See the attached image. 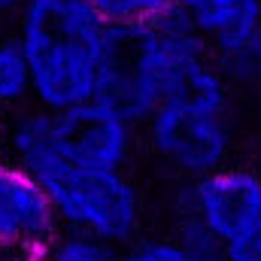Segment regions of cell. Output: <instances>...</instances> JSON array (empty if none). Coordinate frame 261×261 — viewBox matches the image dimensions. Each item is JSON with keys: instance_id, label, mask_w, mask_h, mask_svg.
Wrapping results in <instances>:
<instances>
[{"instance_id": "cell-1", "label": "cell", "mask_w": 261, "mask_h": 261, "mask_svg": "<svg viewBox=\"0 0 261 261\" xmlns=\"http://www.w3.org/2000/svg\"><path fill=\"white\" fill-rule=\"evenodd\" d=\"M6 149L46 189L61 228L85 231L116 246L134 243L143 222V200L125 170L85 167L61 155L52 113L34 107L6 128Z\"/></svg>"}, {"instance_id": "cell-2", "label": "cell", "mask_w": 261, "mask_h": 261, "mask_svg": "<svg viewBox=\"0 0 261 261\" xmlns=\"http://www.w3.org/2000/svg\"><path fill=\"white\" fill-rule=\"evenodd\" d=\"M15 40L34 73V103L67 113L100 94L110 24L91 0H31L18 12Z\"/></svg>"}, {"instance_id": "cell-3", "label": "cell", "mask_w": 261, "mask_h": 261, "mask_svg": "<svg viewBox=\"0 0 261 261\" xmlns=\"http://www.w3.org/2000/svg\"><path fill=\"white\" fill-rule=\"evenodd\" d=\"M149 149L189 182L228 164L234 146L231 85L213 55L192 64L146 119Z\"/></svg>"}, {"instance_id": "cell-4", "label": "cell", "mask_w": 261, "mask_h": 261, "mask_svg": "<svg viewBox=\"0 0 261 261\" xmlns=\"http://www.w3.org/2000/svg\"><path fill=\"white\" fill-rule=\"evenodd\" d=\"M206 55H213L210 46L176 15L155 28H110L97 100L146 125L170 85Z\"/></svg>"}, {"instance_id": "cell-5", "label": "cell", "mask_w": 261, "mask_h": 261, "mask_svg": "<svg viewBox=\"0 0 261 261\" xmlns=\"http://www.w3.org/2000/svg\"><path fill=\"white\" fill-rule=\"evenodd\" d=\"M182 219L200 225L219 246L261 225V173L252 167L225 164L182 192Z\"/></svg>"}, {"instance_id": "cell-6", "label": "cell", "mask_w": 261, "mask_h": 261, "mask_svg": "<svg viewBox=\"0 0 261 261\" xmlns=\"http://www.w3.org/2000/svg\"><path fill=\"white\" fill-rule=\"evenodd\" d=\"M52 128L61 155L76 164L125 170L130 161L137 125L100 100L73 107L67 113H52Z\"/></svg>"}, {"instance_id": "cell-7", "label": "cell", "mask_w": 261, "mask_h": 261, "mask_svg": "<svg viewBox=\"0 0 261 261\" xmlns=\"http://www.w3.org/2000/svg\"><path fill=\"white\" fill-rule=\"evenodd\" d=\"M61 231L46 189L12 158H0V258L49 249Z\"/></svg>"}, {"instance_id": "cell-8", "label": "cell", "mask_w": 261, "mask_h": 261, "mask_svg": "<svg viewBox=\"0 0 261 261\" xmlns=\"http://www.w3.org/2000/svg\"><path fill=\"white\" fill-rule=\"evenodd\" d=\"M176 18L213 52L261 31V0H176Z\"/></svg>"}, {"instance_id": "cell-9", "label": "cell", "mask_w": 261, "mask_h": 261, "mask_svg": "<svg viewBox=\"0 0 261 261\" xmlns=\"http://www.w3.org/2000/svg\"><path fill=\"white\" fill-rule=\"evenodd\" d=\"M34 100V73L31 61L15 37L0 40V107L21 110Z\"/></svg>"}, {"instance_id": "cell-10", "label": "cell", "mask_w": 261, "mask_h": 261, "mask_svg": "<svg viewBox=\"0 0 261 261\" xmlns=\"http://www.w3.org/2000/svg\"><path fill=\"white\" fill-rule=\"evenodd\" d=\"M213 61L231 88H258L261 85V31L234 40L222 49H213Z\"/></svg>"}, {"instance_id": "cell-11", "label": "cell", "mask_w": 261, "mask_h": 261, "mask_svg": "<svg viewBox=\"0 0 261 261\" xmlns=\"http://www.w3.org/2000/svg\"><path fill=\"white\" fill-rule=\"evenodd\" d=\"M110 28H155L176 15V0H91Z\"/></svg>"}, {"instance_id": "cell-12", "label": "cell", "mask_w": 261, "mask_h": 261, "mask_svg": "<svg viewBox=\"0 0 261 261\" xmlns=\"http://www.w3.org/2000/svg\"><path fill=\"white\" fill-rule=\"evenodd\" d=\"M119 252L122 246L85 231H70V228H61L49 243L52 261H119Z\"/></svg>"}, {"instance_id": "cell-13", "label": "cell", "mask_w": 261, "mask_h": 261, "mask_svg": "<svg viewBox=\"0 0 261 261\" xmlns=\"http://www.w3.org/2000/svg\"><path fill=\"white\" fill-rule=\"evenodd\" d=\"M119 261H195L189 255V249L173 237H152V240H134L128 246H122Z\"/></svg>"}, {"instance_id": "cell-14", "label": "cell", "mask_w": 261, "mask_h": 261, "mask_svg": "<svg viewBox=\"0 0 261 261\" xmlns=\"http://www.w3.org/2000/svg\"><path fill=\"white\" fill-rule=\"evenodd\" d=\"M219 261H261V225L240 234L237 240L225 243L219 252Z\"/></svg>"}, {"instance_id": "cell-15", "label": "cell", "mask_w": 261, "mask_h": 261, "mask_svg": "<svg viewBox=\"0 0 261 261\" xmlns=\"http://www.w3.org/2000/svg\"><path fill=\"white\" fill-rule=\"evenodd\" d=\"M0 261H52L49 249H31V252H18V255H6Z\"/></svg>"}, {"instance_id": "cell-16", "label": "cell", "mask_w": 261, "mask_h": 261, "mask_svg": "<svg viewBox=\"0 0 261 261\" xmlns=\"http://www.w3.org/2000/svg\"><path fill=\"white\" fill-rule=\"evenodd\" d=\"M31 0H0V15H18Z\"/></svg>"}, {"instance_id": "cell-17", "label": "cell", "mask_w": 261, "mask_h": 261, "mask_svg": "<svg viewBox=\"0 0 261 261\" xmlns=\"http://www.w3.org/2000/svg\"><path fill=\"white\" fill-rule=\"evenodd\" d=\"M3 130H6V110L0 107V137H3Z\"/></svg>"}, {"instance_id": "cell-18", "label": "cell", "mask_w": 261, "mask_h": 261, "mask_svg": "<svg viewBox=\"0 0 261 261\" xmlns=\"http://www.w3.org/2000/svg\"><path fill=\"white\" fill-rule=\"evenodd\" d=\"M210 261H219V258H210Z\"/></svg>"}]
</instances>
